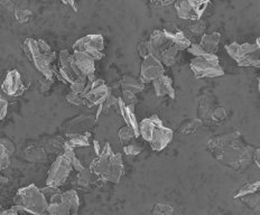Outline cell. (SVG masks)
<instances>
[{
	"instance_id": "6da1fadb",
	"label": "cell",
	"mask_w": 260,
	"mask_h": 215,
	"mask_svg": "<svg viewBox=\"0 0 260 215\" xmlns=\"http://www.w3.org/2000/svg\"><path fill=\"white\" fill-rule=\"evenodd\" d=\"M207 148L219 163L234 171H242L250 166L256 150L242 139L239 131L212 138L207 141Z\"/></svg>"
},
{
	"instance_id": "7a4b0ae2",
	"label": "cell",
	"mask_w": 260,
	"mask_h": 215,
	"mask_svg": "<svg viewBox=\"0 0 260 215\" xmlns=\"http://www.w3.org/2000/svg\"><path fill=\"white\" fill-rule=\"evenodd\" d=\"M23 48L29 62L34 65V68L45 79L53 80V63L56 59V54L50 49V46L43 39L27 38L25 39Z\"/></svg>"
},
{
	"instance_id": "3957f363",
	"label": "cell",
	"mask_w": 260,
	"mask_h": 215,
	"mask_svg": "<svg viewBox=\"0 0 260 215\" xmlns=\"http://www.w3.org/2000/svg\"><path fill=\"white\" fill-rule=\"evenodd\" d=\"M173 136V130L166 127L161 118L156 115L146 118L139 124V137L148 142L151 149L155 151L164 150L171 143Z\"/></svg>"
},
{
	"instance_id": "277c9868",
	"label": "cell",
	"mask_w": 260,
	"mask_h": 215,
	"mask_svg": "<svg viewBox=\"0 0 260 215\" xmlns=\"http://www.w3.org/2000/svg\"><path fill=\"white\" fill-rule=\"evenodd\" d=\"M14 207L28 215H48V201L34 184L20 188L15 196Z\"/></svg>"
},
{
	"instance_id": "5b68a950",
	"label": "cell",
	"mask_w": 260,
	"mask_h": 215,
	"mask_svg": "<svg viewBox=\"0 0 260 215\" xmlns=\"http://www.w3.org/2000/svg\"><path fill=\"white\" fill-rule=\"evenodd\" d=\"M89 170L94 176H98L101 181L118 184L124 175V160L119 152L111 155H101L94 158L91 163Z\"/></svg>"
},
{
	"instance_id": "8992f818",
	"label": "cell",
	"mask_w": 260,
	"mask_h": 215,
	"mask_svg": "<svg viewBox=\"0 0 260 215\" xmlns=\"http://www.w3.org/2000/svg\"><path fill=\"white\" fill-rule=\"evenodd\" d=\"M226 50L238 66L257 69L260 66V47H258L257 45L250 43L239 44L233 42L226 45Z\"/></svg>"
},
{
	"instance_id": "52a82bcc",
	"label": "cell",
	"mask_w": 260,
	"mask_h": 215,
	"mask_svg": "<svg viewBox=\"0 0 260 215\" xmlns=\"http://www.w3.org/2000/svg\"><path fill=\"white\" fill-rule=\"evenodd\" d=\"M80 199L73 189L64 193H56L48 199V215H78Z\"/></svg>"
},
{
	"instance_id": "ba28073f",
	"label": "cell",
	"mask_w": 260,
	"mask_h": 215,
	"mask_svg": "<svg viewBox=\"0 0 260 215\" xmlns=\"http://www.w3.org/2000/svg\"><path fill=\"white\" fill-rule=\"evenodd\" d=\"M190 68L196 79H214L224 75L220 59L213 54L209 58H194L191 61Z\"/></svg>"
},
{
	"instance_id": "9c48e42d",
	"label": "cell",
	"mask_w": 260,
	"mask_h": 215,
	"mask_svg": "<svg viewBox=\"0 0 260 215\" xmlns=\"http://www.w3.org/2000/svg\"><path fill=\"white\" fill-rule=\"evenodd\" d=\"M73 52L83 53L94 61H100L105 56L103 36L100 34L84 36L73 44Z\"/></svg>"
},
{
	"instance_id": "30bf717a",
	"label": "cell",
	"mask_w": 260,
	"mask_h": 215,
	"mask_svg": "<svg viewBox=\"0 0 260 215\" xmlns=\"http://www.w3.org/2000/svg\"><path fill=\"white\" fill-rule=\"evenodd\" d=\"M207 6H210L209 0H180L175 3L177 16L191 22L201 20Z\"/></svg>"
},
{
	"instance_id": "8fae6325",
	"label": "cell",
	"mask_w": 260,
	"mask_h": 215,
	"mask_svg": "<svg viewBox=\"0 0 260 215\" xmlns=\"http://www.w3.org/2000/svg\"><path fill=\"white\" fill-rule=\"evenodd\" d=\"M71 172H72V166H71V162L69 158L64 153L59 155L48 170L46 179L47 186H62L70 176Z\"/></svg>"
},
{
	"instance_id": "7c38bea8",
	"label": "cell",
	"mask_w": 260,
	"mask_h": 215,
	"mask_svg": "<svg viewBox=\"0 0 260 215\" xmlns=\"http://www.w3.org/2000/svg\"><path fill=\"white\" fill-rule=\"evenodd\" d=\"M95 61L86 54L73 52L71 56V66L76 78L80 81H86L95 73Z\"/></svg>"
},
{
	"instance_id": "4fadbf2b",
	"label": "cell",
	"mask_w": 260,
	"mask_h": 215,
	"mask_svg": "<svg viewBox=\"0 0 260 215\" xmlns=\"http://www.w3.org/2000/svg\"><path fill=\"white\" fill-rule=\"evenodd\" d=\"M112 93L111 89L102 79H95L88 93L84 96V105L99 106Z\"/></svg>"
},
{
	"instance_id": "5bb4252c",
	"label": "cell",
	"mask_w": 260,
	"mask_h": 215,
	"mask_svg": "<svg viewBox=\"0 0 260 215\" xmlns=\"http://www.w3.org/2000/svg\"><path fill=\"white\" fill-rule=\"evenodd\" d=\"M163 74H165V68L161 63V61L156 59L155 56L149 55L142 60L139 78L142 83H149V82L155 81Z\"/></svg>"
},
{
	"instance_id": "9a60e30c",
	"label": "cell",
	"mask_w": 260,
	"mask_h": 215,
	"mask_svg": "<svg viewBox=\"0 0 260 215\" xmlns=\"http://www.w3.org/2000/svg\"><path fill=\"white\" fill-rule=\"evenodd\" d=\"M2 90L5 94L9 96H19L24 94V92L26 91V86H25L22 75L17 70L8 72L2 84Z\"/></svg>"
},
{
	"instance_id": "2e32d148",
	"label": "cell",
	"mask_w": 260,
	"mask_h": 215,
	"mask_svg": "<svg viewBox=\"0 0 260 215\" xmlns=\"http://www.w3.org/2000/svg\"><path fill=\"white\" fill-rule=\"evenodd\" d=\"M95 117L93 116H80L68 122L65 127L66 135H78L88 132L95 125Z\"/></svg>"
},
{
	"instance_id": "e0dca14e",
	"label": "cell",
	"mask_w": 260,
	"mask_h": 215,
	"mask_svg": "<svg viewBox=\"0 0 260 215\" xmlns=\"http://www.w3.org/2000/svg\"><path fill=\"white\" fill-rule=\"evenodd\" d=\"M148 43L150 47V54L152 56H155L156 59H160L162 53L170 47V46H172V42L171 39L168 38L165 29L154 30L148 40Z\"/></svg>"
},
{
	"instance_id": "ac0fdd59",
	"label": "cell",
	"mask_w": 260,
	"mask_h": 215,
	"mask_svg": "<svg viewBox=\"0 0 260 215\" xmlns=\"http://www.w3.org/2000/svg\"><path fill=\"white\" fill-rule=\"evenodd\" d=\"M116 107H117V110H118L119 114L121 115L126 126L130 128V129L134 131V134L137 138H139V124H138V121H137L134 109H131V107L125 105L124 102L121 101L120 98H117Z\"/></svg>"
},
{
	"instance_id": "d6986e66",
	"label": "cell",
	"mask_w": 260,
	"mask_h": 215,
	"mask_svg": "<svg viewBox=\"0 0 260 215\" xmlns=\"http://www.w3.org/2000/svg\"><path fill=\"white\" fill-rule=\"evenodd\" d=\"M156 96H170L171 99H175V89L173 88V81L165 74L152 81Z\"/></svg>"
},
{
	"instance_id": "ffe728a7",
	"label": "cell",
	"mask_w": 260,
	"mask_h": 215,
	"mask_svg": "<svg viewBox=\"0 0 260 215\" xmlns=\"http://www.w3.org/2000/svg\"><path fill=\"white\" fill-rule=\"evenodd\" d=\"M221 40V34L218 32H214L212 34H204L201 37L200 45L202 49L207 54L216 55L219 48V44Z\"/></svg>"
},
{
	"instance_id": "44dd1931",
	"label": "cell",
	"mask_w": 260,
	"mask_h": 215,
	"mask_svg": "<svg viewBox=\"0 0 260 215\" xmlns=\"http://www.w3.org/2000/svg\"><path fill=\"white\" fill-rule=\"evenodd\" d=\"M165 32L168 36V38L171 39L172 45H174L175 47L180 50V52L181 50H185V49L187 50V48L191 46V44H192L191 39L188 38V36L184 32H182V30L165 29Z\"/></svg>"
},
{
	"instance_id": "7402d4cb",
	"label": "cell",
	"mask_w": 260,
	"mask_h": 215,
	"mask_svg": "<svg viewBox=\"0 0 260 215\" xmlns=\"http://www.w3.org/2000/svg\"><path fill=\"white\" fill-rule=\"evenodd\" d=\"M120 88L122 89V91H128L135 94H138L144 91L145 84L139 79H137L136 76L125 74L120 80Z\"/></svg>"
},
{
	"instance_id": "603a6c76",
	"label": "cell",
	"mask_w": 260,
	"mask_h": 215,
	"mask_svg": "<svg viewBox=\"0 0 260 215\" xmlns=\"http://www.w3.org/2000/svg\"><path fill=\"white\" fill-rule=\"evenodd\" d=\"M66 145L73 148H84L90 146V132H84V134L78 135H66Z\"/></svg>"
},
{
	"instance_id": "cb8c5ba5",
	"label": "cell",
	"mask_w": 260,
	"mask_h": 215,
	"mask_svg": "<svg viewBox=\"0 0 260 215\" xmlns=\"http://www.w3.org/2000/svg\"><path fill=\"white\" fill-rule=\"evenodd\" d=\"M180 50H178L174 45H172L168 47L166 50L162 53V55L160 56V60L161 63L163 64V66H173L175 65L176 63V59H177V54Z\"/></svg>"
},
{
	"instance_id": "d4e9b609",
	"label": "cell",
	"mask_w": 260,
	"mask_h": 215,
	"mask_svg": "<svg viewBox=\"0 0 260 215\" xmlns=\"http://www.w3.org/2000/svg\"><path fill=\"white\" fill-rule=\"evenodd\" d=\"M26 158L32 163H43L46 160V151L40 147H29L25 151Z\"/></svg>"
},
{
	"instance_id": "484cf974",
	"label": "cell",
	"mask_w": 260,
	"mask_h": 215,
	"mask_svg": "<svg viewBox=\"0 0 260 215\" xmlns=\"http://www.w3.org/2000/svg\"><path fill=\"white\" fill-rule=\"evenodd\" d=\"M201 125H202V120L198 119V118L197 119H188L183 122L181 127L178 128V132L182 135L190 136L192 134H194L198 128L201 127Z\"/></svg>"
},
{
	"instance_id": "4316f807",
	"label": "cell",
	"mask_w": 260,
	"mask_h": 215,
	"mask_svg": "<svg viewBox=\"0 0 260 215\" xmlns=\"http://www.w3.org/2000/svg\"><path fill=\"white\" fill-rule=\"evenodd\" d=\"M122 150L128 156H138L144 150V145H142V142L138 141V138H135V139L122 145Z\"/></svg>"
},
{
	"instance_id": "83f0119b",
	"label": "cell",
	"mask_w": 260,
	"mask_h": 215,
	"mask_svg": "<svg viewBox=\"0 0 260 215\" xmlns=\"http://www.w3.org/2000/svg\"><path fill=\"white\" fill-rule=\"evenodd\" d=\"M259 186H260V183L259 182H254V183H249L247 185L242 186L240 189H238L234 194L233 197L234 198H241L246 195H250V194H254V193H258L259 192Z\"/></svg>"
},
{
	"instance_id": "f1b7e54d",
	"label": "cell",
	"mask_w": 260,
	"mask_h": 215,
	"mask_svg": "<svg viewBox=\"0 0 260 215\" xmlns=\"http://www.w3.org/2000/svg\"><path fill=\"white\" fill-rule=\"evenodd\" d=\"M93 174L91 172L89 168H84V170L78 173V184L81 187H86L89 186L91 183H92L93 179Z\"/></svg>"
},
{
	"instance_id": "f546056e",
	"label": "cell",
	"mask_w": 260,
	"mask_h": 215,
	"mask_svg": "<svg viewBox=\"0 0 260 215\" xmlns=\"http://www.w3.org/2000/svg\"><path fill=\"white\" fill-rule=\"evenodd\" d=\"M10 153L6 147L3 145V142L0 141V171L7 168L10 164Z\"/></svg>"
},
{
	"instance_id": "4dcf8cb0",
	"label": "cell",
	"mask_w": 260,
	"mask_h": 215,
	"mask_svg": "<svg viewBox=\"0 0 260 215\" xmlns=\"http://www.w3.org/2000/svg\"><path fill=\"white\" fill-rule=\"evenodd\" d=\"M151 213L154 215H173L174 214V208L168 205V204L158 203L152 207Z\"/></svg>"
},
{
	"instance_id": "1f68e13d",
	"label": "cell",
	"mask_w": 260,
	"mask_h": 215,
	"mask_svg": "<svg viewBox=\"0 0 260 215\" xmlns=\"http://www.w3.org/2000/svg\"><path fill=\"white\" fill-rule=\"evenodd\" d=\"M118 135H119V139L121 141V145H125V143L137 138L134 134V131H132L130 128H128L127 126L121 128V129L118 131Z\"/></svg>"
},
{
	"instance_id": "d6a6232c",
	"label": "cell",
	"mask_w": 260,
	"mask_h": 215,
	"mask_svg": "<svg viewBox=\"0 0 260 215\" xmlns=\"http://www.w3.org/2000/svg\"><path fill=\"white\" fill-rule=\"evenodd\" d=\"M228 117V112L224 109L223 106H218L212 109L210 112V116H209V119L212 121H222Z\"/></svg>"
},
{
	"instance_id": "836d02e7",
	"label": "cell",
	"mask_w": 260,
	"mask_h": 215,
	"mask_svg": "<svg viewBox=\"0 0 260 215\" xmlns=\"http://www.w3.org/2000/svg\"><path fill=\"white\" fill-rule=\"evenodd\" d=\"M121 101L124 102V104L134 109L135 104L137 103V94L132 93V92H128V91H122V96H121Z\"/></svg>"
},
{
	"instance_id": "e575fe53",
	"label": "cell",
	"mask_w": 260,
	"mask_h": 215,
	"mask_svg": "<svg viewBox=\"0 0 260 215\" xmlns=\"http://www.w3.org/2000/svg\"><path fill=\"white\" fill-rule=\"evenodd\" d=\"M187 52L192 55H194V58H209V56L212 55V54L205 53L204 50L202 49L201 46L196 43H192L190 47L187 48Z\"/></svg>"
},
{
	"instance_id": "d590c367",
	"label": "cell",
	"mask_w": 260,
	"mask_h": 215,
	"mask_svg": "<svg viewBox=\"0 0 260 215\" xmlns=\"http://www.w3.org/2000/svg\"><path fill=\"white\" fill-rule=\"evenodd\" d=\"M188 29L193 35H198V36H203L205 30V23L203 20H197V22H193V24L191 26H188Z\"/></svg>"
},
{
	"instance_id": "8d00e7d4",
	"label": "cell",
	"mask_w": 260,
	"mask_h": 215,
	"mask_svg": "<svg viewBox=\"0 0 260 215\" xmlns=\"http://www.w3.org/2000/svg\"><path fill=\"white\" fill-rule=\"evenodd\" d=\"M66 101L74 105H82V104L84 105V99L82 98V95L80 93H75V92H72V91L66 95Z\"/></svg>"
},
{
	"instance_id": "74e56055",
	"label": "cell",
	"mask_w": 260,
	"mask_h": 215,
	"mask_svg": "<svg viewBox=\"0 0 260 215\" xmlns=\"http://www.w3.org/2000/svg\"><path fill=\"white\" fill-rule=\"evenodd\" d=\"M15 16H16L18 22L26 23L29 20L30 16H32V12L29 9H17L15 12Z\"/></svg>"
},
{
	"instance_id": "f35d334b",
	"label": "cell",
	"mask_w": 260,
	"mask_h": 215,
	"mask_svg": "<svg viewBox=\"0 0 260 215\" xmlns=\"http://www.w3.org/2000/svg\"><path fill=\"white\" fill-rule=\"evenodd\" d=\"M138 52H139V55L142 58V60L146 59L147 56L151 55V54H150V47H149L148 40H146V42H142V43L139 44V46H138Z\"/></svg>"
},
{
	"instance_id": "ab89813d",
	"label": "cell",
	"mask_w": 260,
	"mask_h": 215,
	"mask_svg": "<svg viewBox=\"0 0 260 215\" xmlns=\"http://www.w3.org/2000/svg\"><path fill=\"white\" fill-rule=\"evenodd\" d=\"M85 85H86V81H75L74 83L70 84V88L72 92L81 94L83 92Z\"/></svg>"
},
{
	"instance_id": "60d3db41",
	"label": "cell",
	"mask_w": 260,
	"mask_h": 215,
	"mask_svg": "<svg viewBox=\"0 0 260 215\" xmlns=\"http://www.w3.org/2000/svg\"><path fill=\"white\" fill-rule=\"evenodd\" d=\"M7 109H8V102L7 100L3 98L0 95V121L5 119V117L7 115Z\"/></svg>"
},
{
	"instance_id": "b9f144b4",
	"label": "cell",
	"mask_w": 260,
	"mask_h": 215,
	"mask_svg": "<svg viewBox=\"0 0 260 215\" xmlns=\"http://www.w3.org/2000/svg\"><path fill=\"white\" fill-rule=\"evenodd\" d=\"M53 84V80H49V79H45L43 81H40V90H42L43 92L45 91H48L50 85Z\"/></svg>"
},
{
	"instance_id": "7bdbcfd3",
	"label": "cell",
	"mask_w": 260,
	"mask_h": 215,
	"mask_svg": "<svg viewBox=\"0 0 260 215\" xmlns=\"http://www.w3.org/2000/svg\"><path fill=\"white\" fill-rule=\"evenodd\" d=\"M111 153H114V150H112L110 143L109 142H105V145H102V150H101V155L106 156V155H111Z\"/></svg>"
},
{
	"instance_id": "ee69618b",
	"label": "cell",
	"mask_w": 260,
	"mask_h": 215,
	"mask_svg": "<svg viewBox=\"0 0 260 215\" xmlns=\"http://www.w3.org/2000/svg\"><path fill=\"white\" fill-rule=\"evenodd\" d=\"M252 163H256V165H257L258 168L260 167V149H259V148H257V149L254 150Z\"/></svg>"
},
{
	"instance_id": "f6af8a7d",
	"label": "cell",
	"mask_w": 260,
	"mask_h": 215,
	"mask_svg": "<svg viewBox=\"0 0 260 215\" xmlns=\"http://www.w3.org/2000/svg\"><path fill=\"white\" fill-rule=\"evenodd\" d=\"M0 215H20V213L17 211L16 208H9V209H5V211L0 212Z\"/></svg>"
},
{
	"instance_id": "bcb514c9",
	"label": "cell",
	"mask_w": 260,
	"mask_h": 215,
	"mask_svg": "<svg viewBox=\"0 0 260 215\" xmlns=\"http://www.w3.org/2000/svg\"><path fill=\"white\" fill-rule=\"evenodd\" d=\"M93 145H94V153L96 155V157H99L101 155V150H102V145H100V142L98 140H94Z\"/></svg>"
},
{
	"instance_id": "7dc6e473",
	"label": "cell",
	"mask_w": 260,
	"mask_h": 215,
	"mask_svg": "<svg viewBox=\"0 0 260 215\" xmlns=\"http://www.w3.org/2000/svg\"><path fill=\"white\" fill-rule=\"evenodd\" d=\"M154 4H156L157 6H168V5H173L174 3L172 2V0H158V2H156V3H154Z\"/></svg>"
},
{
	"instance_id": "c3c4849f",
	"label": "cell",
	"mask_w": 260,
	"mask_h": 215,
	"mask_svg": "<svg viewBox=\"0 0 260 215\" xmlns=\"http://www.w3.org/2000/svg\"><path fill=\"white\" fill-rule=\"evenodd\" d=\"M63 4H65V5H70V6L74 9V12H75V13H78V7L75 6V3L73 2V0H69V2H63Z\"/></svg>"
},
{
	"instance_id": "681fc988",
	"label": "cell",
	"mask_w": 260,
	"mask_h": 215,
	"mask_svg": "<svg viewBox=\"0 0 260 215\" xmlns=\"http://www.w3.org/2000/svg\"><path fill=\"white\" fill-rule=\"evenodd\" d=\"M254 45H257L258 47H260V38L259 37L256 39V44H254Z\"/></svg>"
}]
</instances>
